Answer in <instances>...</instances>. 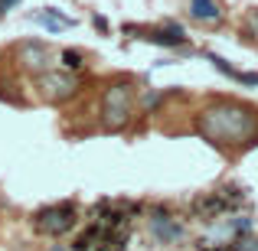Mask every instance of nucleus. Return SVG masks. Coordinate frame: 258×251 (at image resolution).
Instances as JSON below:
<instances>
[{
	"label": "nucleus",
	"instance_id": "16",
	"mask_svg": "<svg viewBox=\"0 0 258 251\" xmlns=\"http://www.w3.org/2000/svg\"><path fill=\"white\" fill-rule=\"evenodd\" d=\"M196 251H239V248H235V241H232V245H200Z\"/></svg>",
	"mask_w": 258,
	"mask_h": 251
},
{
	"label": "nucleus",
	"instance_id": "13",
	"mask_svg": "<svg viewBox=\"0 0 258 251\" xmlns=\"http://www.w3.org/2000/svg\"><path fill=\"white\" fill-rule=\"evenodd\" d=\"M245 33H248V36H255V39H258V7H255V10H252V13L245 17Z\"/></svg>",
	"mask_w": 258,
	"mask_h": 251
},
{
	"label": "nucleus",
	"instance_id": "19",
	"mask_svg": "<svg viewBox=\"0 0 258 251\" xmlns=\"http://www.w3.org/2000/svg\"><path fill=\"white\" fill-rule=\"evenodd\" d=\"M20 0H0V20L7 17V10H10V7H17Z\"/></svg>",
	"mask_w": 258,
	"mask_h": 251
},
{
	"label": "nucleus",
	"instance_id": "1",
	"mask_svg": "<svg viewBox=\"0 0 258 251\" xmlns=\"http://www.w3.org/2000/svg\"><path fill=\"white\" fill-rule=\"evenodd\" d=\"M196 131L216 147H239L248 144L258 131V114L239 101H213L196 118Z\"/></svg>",
	"mask_w": 258,
	"mask_h": 251
},
{
	"label": "nucleus",
	"instance_id": "11",
	"mask_svg": "<svg viewBox=\"0 0 258 251\" xmlns=\"http://www.w3.org/2000/svg\"><path fill=\"white\" fill-rule=\"evenodd\" d=\"M59 59H62V69H66V72H82V69H85V56H82L79 49H66Z\"/></svg>",
	"mask_w": 258,
	"mask_h": 251
},
{
	"label": "nucleus",
	"instance_id": "6",
	"mask_svg": "<svg viewBox=\"0 0 258 251\" xmlns=\"http://www.w3.org/2000/svg\"><path fill=\"white\" fill-rule=\"evenodd\" d=\"M151 235L157 241H164V245H170V241H180L183 238V225L170 215V209L167 206H151Z\"/></svg>",
	"mask_w": 258,
	"mask_h": 251
},
{
	"label": "nucleus",
	"instance_id": "21",
	"mask_svg": "<svg viewBox=\"0 0 258 251\" xmlns=\"http://www.w3.org/2000/svg\"><path fill=\"white\" fill-rule=\"evenodd\" d=\"M105 251H127V248H105Z\"/></svg>",
	"mask_w": 258,
	"mask_h": 251
},
{
	"label": "nucleus",
	"instance_id": "7",
	"mask_svg": "<svg viewBox=\"0 0 258 251\" xmlns=\"http://www.w3.org/2000/svg\"><path fill=\"white\" fill-rule=\"evenodd\" d=\"M17 59H20L23 69H30V72H36V75H39V72L49 69V46L39 43V39H26V43H20Z\"/></svg>",
	"mask_w": 258,
	"mask_h": 251
},
{
	"label": "nucleus",
	"instance_id": "8",
	"mask_svg": "<svg viewBox=\"0 0 258 251\" xmlns=\"http://www.w3.org/2000/svg\"><path fill=\"white\" fill-rule=\"evenodd\" d=\"M144 39L154 46H164V49H186V33L173 20H167L164 26H154V30H144Z\"/></svg>",
	"mask_w": 258,
	"mask_h": 251
},
{
	"label": "nucleus",
	"instance_id": "12",
	"mask_svg": "<svg viewBox=\"0 0 258 251\" xmlns=\"http://www.w3.org/2000/svg\"><path fill=\"white\" fill-rule=\"evenodd\" d=\"M203 56H206V62H213V69H216V72H222V75H229V78L239 75V69H232V65H229L222 56H216V52H203Z\"/></svg>",
	"mask_w": 258,
	"mask_h": 251
},
{
	"label": "nucleus",
	"instance_id": "3",
	"mask_svg": "<svg viewBox=\"0 0 258 251\" xmlns=\"http://www.w3.org/2000/svg\"><path fill=\"white\" fill-rule=\"evenodd\" d=\"M131 108H134V92L127 82H111L101 95V124L108 131H121L131 121Z\"/></svg>",
	"mask_w": 258,
	"mask_h": 251
},
{
	"label": "nucleus",
	"instance_id": "20",
	"mask_svg": "<svg viewBox=\"0 0 258 251\" xmlns=\"http://www.w3.org/2000/svg\"><path fill=\"white\" fill-rule=\"evenodd\" d=\"M49 251H66V248H62V245H52V248H49Z\"/></svg>",
	"mask_w": 258,
	"mask_h": 251
},
{
	"label": "nucleus",
	"instance_id": "9",
	"mask_svg": "<svg viewBox=\"0 0 258 251\" xmlns=\"http://www.w3.org/2000/svg\"><path fill=\"white\" fill-rule=\"evenodd\" d=\"M33 20H36L46 33H62V30H69V26H76V17H66V13L56 10V7H46V10L33 13Z\"/></svg>",
	"mask_w": 258,
	"mask_h": 251
},
{
	"label": "nucleus",
	"instance_id": "18",
	"mask_svg": "<svg viewBox=\"0 0 258 251\" xmlns=\"http://www.w3.org/2000/svg\"><path fill=\"white\" fill-rule=\"evenodd\" d=\"M141 101H144L147 108H154V105H160V95H157V92H147V95H144Z\"/></svg>",
	"mask_w": 258,
	"mask_h": 251
},
{
	"label": "nucleus",
	"instance_id": "2",
	"mask_svg": "<svg viewBox=\"0 0 258 251\" xmlns=\"http://www.w3.org/2000/svg\"><path fill=\"white\" fill-rule=\"evenodd\" d=\"M242 206H245V193H242L239 186H219V189H213V193L196 196L189 209H193L196 219L213 222V219L229 215V212H235V209H242Z\"/></svg>",
	"mask_w": 258,
	"mask_h": 251
},
{
	"label": "nucleus",
	"instance_id": "5",
	"mask_svg": "<svg viewBox=\"0 0 258 251\" xmlns=\"http://www.w3.org/2000/svg\"><path fill=\"white\" fill-rule=\"evenodd\" d=\"M36 85H39V95H43L46 101H52V105H62V101H69L72 95L79 92V78L72 75V72H39L36 75Z\"/></svg>",
	"mask_w": 258,
	"mask_h": 251
},
{
	"label": "nucleus",
	"instance_id": "14",
	"mask_svg": "<svg viewBox=\"0 0 258 251\" xmlns=\"http://www.w3.org/2000/svg\"><path fill=\"white\" fill-rule=\"evenodd\" d=\"M235 82H242V85H255V88H258V72H239V75H235Z\"/></svg>",
	"mask_w": 258,
	"mask_h": 251
},
{
	"label": "nucleus",
	"instance_id": "15",
	"mask_svg": "<svg viewBox=\"0 0 258 251\" xmlns=\"http://www.w3.org/2000/svg\"><path fill=\"white\" fill-rule=\"evenodd\" d=\"M235 248H239V251H258V238H239Z\"/></svg>",
	"mask_w": 258,
	"mask_h": 251
},
{
	"label": "nucleus",
	"instance_id": "10",
	"mask_svg": "<svg viewBox=\"0 0 258 251\" xmlns=\"http://www.w3.org/2000/svg\"><path fill=\"white\" fill-rule=\"evenodd\" d=\"M189 17L203 20V23H216L222 17V10H219L216 0H189Z\"/></svg>",
	"mask_w": 258,
	"mask_h": 251
},
{
	"label": "nucleus",
	"instance_id": "4",
	"mask_svg": "<svg viewBox=\"0 0 258 251\" xmlns=\"http://www.w3.org/2000/svg\"><path fill=\"white\" fill-rule=\"evenodd\" d=\"M79 222V209L76 202H52V206H43L33 212V228L39 235H49V238H59V235H69Z\"/></svg>",
	"mask_w": 258,
	"mask_h": 251
},
{
	"label": "nucleus",
	"instance_id": "17",
	"mask_svg": "<svg viewBox=\"0 0 258 251\" xmlns=\"http://www.w3.org/2000/svg\"><path fill=\"white\" fill-rule=\"evenodd\" d=\"M92 26H95V30H101V33H108V20H105V17H98V13L92 17Z\"/></svg>",
	"mask_w": 258,
	"mask_h": 251
}]
</instances>
